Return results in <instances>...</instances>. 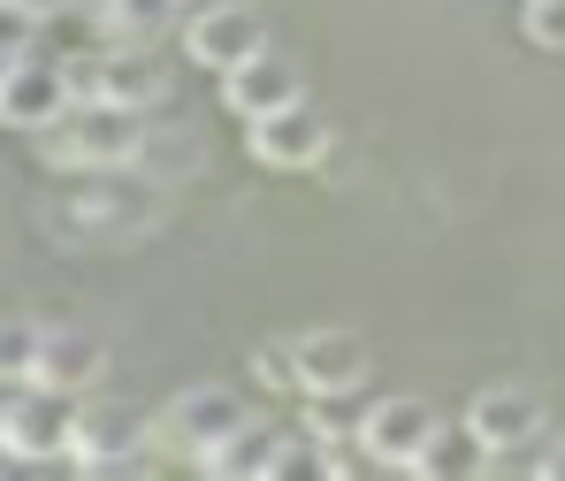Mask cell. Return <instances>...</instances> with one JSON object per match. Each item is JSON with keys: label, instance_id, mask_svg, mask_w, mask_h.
Masks as SVG:
<instances>
[{"label": "cell", "instance_id": "7", "mask_svg": "<svg viewBox=\"0 0 565 481\" xmlns=\"http://www.w3.org/2000/svg\"><path fill=\"white\" fill-rule=\"evenodd\" d=\"M290 383L306 389V397H344V389L367 383V344L344 336V329L298 336V344H290Z\"/></svg>", "mask_w": 565, "mask_h": 481}, {"label": "cell", "instance_id": "15", "mask_svg": "<svg viewBox=\"0 0 565 481\" xmlns=\"http://www.w3.org/2000/svg\"><path fill=\"white\" fill-rule=\"evenodd\" d=\"M405 474H420V481H467V474H489V451H481V436H473V428H436Z\"/></svg>", "mask_w": 565, "mask_h": 481}, {"label": "cell", "instance_id": "1", "mask_svg": "<svg viewBox=\"0 0 565 481\" xmlns=\"http://www.w3.org/2000/svg\"><path fill=\"white\" fill-rule=\"evenodd\" d=\"M46 153L54 161H77V169H115L138 153V115L130 107H107V99H77V115L62 107L46 122Z\"/></svg>", "mask_w": 565, "mask_h": 481}, {"label": "cell", "instance_id": "12", "mask_svg": "<svg viewBox=\"0 0 565 481\" xmlns=\"http://www.w3.org/2000/svg\"><path fill=\"white\" fill-rule=\"evenodd\" d=\"M222 99H230L245 122H260V115H276L290 99H306V77H298V62H282L276 46H260L253 62H237V70L222 77Z\"/></svg>", "mask_w": 565, "mask_h": 481}, {"label": "cell", "instance_id": "16", "mask_svg": "<svg viewBox=\"0 0 565 481\" xmlns=\"http://www.w3.org/2000/svg\"><path fill=\"white\" fill-rule=\"evenodd\" d=\"M177 8H184V0H93V23L115 46H153Z\"/></svg>", "mask_w": 565, "mask_h": 481}, {"label": "cell", "instance_id": "19", "mask_svg": "<svg viewBox=\"0 0 565 481\" xmlns=\"http://www.w3.org/2000/svg\"><path fill=\"white\" fill-rule=\"evenodd\" d=\"M527 39L565 54V0H527Z\"/></svg>", "mask_w": 565, "mask_h": 481}, {"label": "cell", "instance_id": "18", "mask_svg": "<svg viewBox=\"0 0 565 481\" xmlns=\"http://www.w3.org/2000/svg\"><path fill=\"white\" fill-rule=\"evenodd\" d=\"M39 23H46V15H31L23 0H0V54H8V62H23V54L39 46Z\"/></svg>", "mask_w": 565, "mask_h": 481}, {"label": "cell", "instance_id": "5", "mask_svg": "<svg viewBox=\"0 0 565 481\" xmlns=\"http://www.w3.org/2000/svg\"><path fill=\"white\" fill-rule=\"evenodd\" d=\"M138 451H146L138 405H77V443H70V459H77L85 474H122V467H138Z\"/></svg>", "mask_w": 565, "mask_h": 481}, {"label": "cell", "instance_id": "24", "mask_svg": "<svg viewBox=\"0 0 565 481\" xmlns=\"http://www.w3.org/2000/svg\"><path fill=\"white\" fill-rule=\"evenodd\" d=\"M184 8H199V0H184Z\"/></svg>", "mask_w": 565, "mask_h": 481}, {"label": "cell", "instance_id": "21", "mask_svg": "<svg viewBox=\"0 0 565 481\" xmlns=\"http://www.w3.org/2000/svg\"><path fill=\"white\" fill-rule=\"evenodd\" d=\"M8 405H15V383L0 375V443H8Z\"/></svg>", "mask_w": 565, "mask_h": 481}, {"label": "cell", "instance_id": "9", "mask_svg": "<svg viewBox=\"0 0 565 481\" xmlns=\"http://www.w3.org/2000/svg\"><path fill=\"white\" fill-rule=\"evenodd\" d=\"M467 428L481 436L489 459H520V451L543 443V397H535V389H481Z\"/></svg>", "mask_w": 565, "mask_h": 481}, {"label": "cell", "instance_id": "8", "mask_svg": "<svg viewBox=\"0 0 565 481\" xmlns=\"http://www.w3.org/2000/svg\"><path fill=\"white\" fill-rule=\"evenodd\" d=\"M436 428H444V420H436L428 397H382V405H367V420H360V451H367L375 467H413Z\"/></svg>", "mask_w": 565, "mask_h": 481}, {"label": "cell", "instance_id": "20", "mask_svg": "<svg viewBox=\"0 0 565 481\" xmlns=\"http://www.w3.org/2000/svg\"><path fill=\"white\" fill-rule=\"evenodd\" d=\"M23 8H31V15H77L85 0H23Z\"/></svg>", "mask_w": 565, "mask_h": 481}, {"label": "cell", "instance_id": "23", "mask_svg": "<svg viewBox=\"0 0 565 481\" xmlns=\"http://www.w3.org/2000/svg\"><path fill=\"white\" fill-rule=\"evenodd\" d=\"M0 77H8V54H0Z\"/></svg>", "mask_w": 565, "mask_h": 481}, {"label": "cell", "instance_id": "14", "mask_svg": "<svg viewBox=\"0 0 565 481\" xmlns=\"http://www.w3.org/2000/svg\"><path fill=\"white\" fill-rule=\"evenodd\" d=\"M276 443H282L276 428L245 420V428H237V436H222V443H214V451H206L199 467H206L214 481H253V474H276Z\"/></svg>", "mask_w": 565, "mask_h": 481}, {"label": "cell", "instance_id": "17", "mask_svg": "<svg viewBox=\"0 0 565 481\" xmlns=\"http://www.w3.org/2000/svg\"><path fill=\"white\" fill-rule=\"evenodd\" d=\"M39 344H46L39 321H0V375L8 383H31L39 375Z\"/></svg>", "mask_w": 565, "mask_h": 481}, {"label": "cell", "instance_id": "2", "mask_svg": "<svg viewBox=\"0 0 565 481\" xmlns=\"http://www.w3.org/2000/svg\"><path fill=\"white\" fill-rule=\"evenodd\" d=\"M77 443V397L62 383H15V405H8V451L23 467H46V459H70Z\"/></svg>", "mask_w": 565, "mask_h": 481}, {"label": "cell", "instance_id": "6", "mask_svg": "<svg viewBox=\"0 0 565 481\" xmlns=\"http://www.w3.org/2000/svg\"><path fill=\"white\" fill-rule=\"evenodd\" d=\"M70 99H77L70 93V62L23 54V62H8V77H0V122H8V130H46Z\"/></svg>", "mask_w": 565, "mask_h": 481}, {"label": "cell", "instance_id": "13", "mask_svg": "<svg viewBox=\"0 0 565 481\" xmlns=\"http://www.w3.org/2000/svg\"><path fill=\"white\" fill-rule=\"evenodd\" d=\"M99 367H107V344H99L93 329H46V344H39V383L85 389Z\"/></svg>", "mask_w": 565, "mask_h": 481}, {"label": "cell", "instance_id": "22", "mask_svg": "<svg viewBox=\"0 0 565 481\" xmlns=\"http://www.w3.org/2000/svg\"><path fill=\"white\" fill-rule=\"evenodd\" d=\"M0 467H15V451H8V443H0Z\"/></svg>", "mask_w": 565, "mask_h": 481}, {"label": "cell", "instance_id": "4", "mask_svg": "<svg viewBox=\"0 0 565 481\" xmlns=\"http://www.w3.org/2000/svg\"><path fill=\"white\" fill-rule=\"evenodd\" d=\"M161 70L146 62V46H115V54H93V62H70V93L77 99H107V107H153L161 99Z\"/></svg>", "mask_w": 565, "mask_h": 481}, {"label": "cell", "instance_id": "10", "mask_svg": "<svg viewBox=\"0 0 565 481\" xmlns=\"http://www.w3.org/2000/svg\"><path fill=\"white\" fill-rule=\"evenodd\" d=\"M245 138H253V161H268V169H313V161L329 153V122H321L306 99H290V107H276V115H260Z\"/></svg>", "mask_w": 565, "mask_h": 481}, {"label": "cell", "instance_id": "3", "mask_svg": "<svg viewBox=\"0 0 565 481\" xmlns=\"http://www.w3.org/2000/svg\"><path fill=\"white\" fill-rule=\"evenodd\" d=\"M268 46V31H260V15L253 8H237V0H199L184 23V54L199 62V70H237V62H253Z\"/></svg>", "mask_w": 565, "mask_h": 481}, {"label": "cell", "instance_id": "11", "mask_svg": "<svg viewBox=\"0 0 565 481\" xmlns=\"http://www.w3.org/2000/svg\"><path fill=\"white\" fill-rule=\"evenodd\" d=\"M253 413H245V397L237 389H222V383H199V389H184L177 405H169V436L184 443L191 459H206L222 436H237Z\"/></svg>", "mask_w": 565, "mask_h": 481}]
</instances>
